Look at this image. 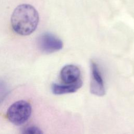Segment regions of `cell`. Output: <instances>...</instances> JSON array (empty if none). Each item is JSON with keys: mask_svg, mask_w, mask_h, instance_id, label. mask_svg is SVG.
<instances>
[{"mask_svg": "<svg viewBox=\"0 0 134 134\" xmlns=\"http://www.w3.org/2000/svg\"><path fill=\"white\" fill-rule=\"evenodd\" d=\"M39 20L38 12L33 6L28 4L17 6L10 18L13 30L21 36H27L32 33L37 27Z\"/></svg>", "mask_w": 134, "mask_h": 134, "instance_id": "6da1fadb", "label": "cell"}, {"mask_svg": "<svg viewBox=\"0 0 134 134\" xmlns=\"http://www.w3.org/2000/svg\"><path fill=\"white\" fill-rule=\"evenodd\" d=\"M30 104L24 100L17 101L12 104L7 111V117L13 124L20 126L25 124L31 114Z\"/></svg>", "mask_w": 134, "mask_h": 134, "instance_id": "7a4b0ae2", "label": "cell"}, {"mask_svg": "<svg viewBox=\"0 0 134 134\" xmlns=\"http://www.w3.org/2000/svg\"><path fill=\"white\" fill-rule=\"evenodd\" d=\"M37 44L39 49L46 53H51L61 50L63 48L62 40L52 34L44 32L38 38Z\"/></svg>", "mask_w": 134, "mask_h": 134, "instance_id": "3957f363", "label": "cell"}, {"mask_svg": "<svg viewBox=\"0 0 134 134\" xmlns=\"http://www.w3.org/2000/svg\"><path fill=\"white\" fill-rule=\"evenodd\" d=\"M91 69L90 92L94 95L102 96L105 94L104 81L97 64L93 61H92L91 63Z\"/></svg>", "mask_w": 134, "mask_h": 134, "instance_id": "277c9868", "label": "cell"}, {"mask_svg": "<svg viewBox=\"0 0 134 134\" xmlns=\"http://www.w3.org/2000/svg\"><path fill=\"white\" fill-rule=\"evenodd\" d=\"M81 71L79 68L72 64L66 65L60 71V77L64 83H71L76 82L80 78Z\"/></svg>", "mask_w": 134, "mask_h": 134, "instance_id": "5b68a950", "label": "cell"}, {"mask_svg": "<svg viewBox=\"0 0 134 134\" xmlns=\"http://www.w3.org/2000/svg\"><path fill=\"white\" fill-rule=\"evenodd\" d=\"M83 82L81 79L71 83H64V84L53 83L51 86V90L52 93L56 95L71 93L76 92L80 88Z\"/></svg>", "mask_w": 134, "mask_h": 134, "instance_id": "8992f818", "label": "cell"}, {"mask_svg": "<svg viewBox=\"0 0 134 134\" xmlns=\"http://www.w3.org/2000/svg\"><path fill=\"white\" fill-rule=\"evenodd\" d=\"M23 133L28 134H40L42 133L41 130L38 127L31 126L26 127L24 130Z\"/></svg>", "mask_w": 134, "mask_h": 134, "instance_id": "52a82bcc", "label": "cell"}, {"mask_svg": "<svg viewBox=\"0 0 134 134\" xmlns=\"http://www.w3.org/2000/svg\"><path fill=\"white\" fill-rule=\"evenodd\" d=\"M5 92V86L3 83L0 82V97L4 94Z\"/></svg>", "mask_w": 134, "mask_h": 134, "instance_id": "ba28073f", "label": "cell"}]
</instances>
